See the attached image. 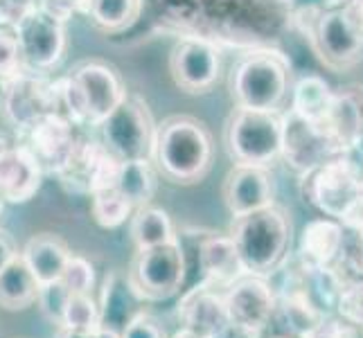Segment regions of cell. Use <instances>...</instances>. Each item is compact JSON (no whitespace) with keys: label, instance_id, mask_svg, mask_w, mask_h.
Masks as SVG:
<instances>
[{"label":"cell","instance_id":"cell-31","mask_svg":"<svg viewBox=\"0 0 363 338\" xmlns=\"http://www.w3.org/2000/svg\"><path fill=\"white\" fill-rule=\"evenodd\" d=\"M59 327H68L77 332H93L95 327H99V311L91 293H70L64 311V320H61Z\"/></svg>","mask_w":363,"mask_h":338},{"label":"cell","instance_id":"cell-33","mask_svg":"<svg viewBox=\"0 0 363 338\" xmlns=\"http://www.w3.org/2000/svg\"><path fill=\"white\" fill-rule=\"evenodd\" d=\"M59 280L70 293H91L95 284V269L86 257L70 253Z\"/></svg>","mask_w":363,"mask_h":338},{"label":"cell","instance_id":"cell-16","mask_svg":"<svg viewBox=\"0 0 363 338\" xmlns=\"http://www.w3.org/2000/svg\"><path fill=\"white\" fill-rule=\"evenodd\" d=\"M21 133H25L23 147L39 162L43 174H55V176L66 167L79 142V137L74 135V124L64 113H50Z\"/></svg>","mask_w":363,"mask_h":338},{"label":"cell","instance_id":"cell-40","mask_svg":"<svg viewBox=\"0 0 363 338\" xmlns=\"http://www.w3.org/2000/svg\"><path fill=\"white\" fill-rule=\"evenodd\" d=\"M89 338H120V334L106 327H95L93 332H89Z\"/></svg>","mask_w":363,"mask_h":338},{"label":"cell","instance_id":"cell-3","mask_svg":"<svg viewBox=\"0 0 363 338\" xmlns=\"http://www.w3.org/2000/svg\"><path fill=\"white\" fill-rule=\"evenodd\" d=\"M230 237L240 253L244 271L267 278L286 257L291 242V221L273 203L264 210L250 212L246 217H237Z\"/></svg>","mask_w":363,"mask_h":338},{"label":"cell","instance_id":"cell-1","mask_svg":"<svg viewBox=\"0 0 363 338\" xmlns=\"http://www.w3.org/2000/svg\"><path fill=\"white\" fill-rule=\"evenodd\" d=\"M152 160L172 183H199L212 165V137L199 120L174 116L158 124Z\"/></svg>","mask_w":363,"mask_h":338},{"label":"cell","instance_id":"cell-38","mask_svg":"<svg viewBox=\"0 0 363 338\" xmlns=\"http://www.w3.org/2000/svg\"><path fill=\"white\" fill-rule=\"evenodd\" d=\"M341 225L350 232H357L363 237V192L347 205V210L341 215Z\"/></svg>","mask_w":363,"mask_h":338},{"label":"cell","instance_id":"cell-30","mask_svg":"<svg viewBox=\"0 0 363 338\" xmlns=\"http://www.w3.org/2000/svg\"><path fill=\"white\" fill-rule=\"evenodd\" d=\"M133 205L124 198L116 187H104L91 194V212L99 228L116 230L122 223H127L133 215Z\"/></svg>","mask_w":363,"mask_h":338},{"label":"cell","instance_id":"cell-25","mask_svg":"<svg viewBox=\"0 0 363 338\" xmlns=\"http://www.w3.org/2000/svg\"><path fill=\"white\" fill-rule=\"evenodd\" d=\"M39 282L18 255L0 271V309L3 311H25L36 305Z\"/></svg>","mask_w":363,"mask_h":338},{"label":"cell","instance_id":"cell-27","mask_svg":"<svg viewBox=\"0 0 363 338\" xmlns=\"http://www.w3.org/2000/svg\"><path fill=\"white\" fill-rule=\"evenodd\" d=\"M113 187L133 208L149 205V201L156 194V171L152 167V160L120 162V171Z\"/></svg>","mask_w":363,"mask_h":338},{"label":"cell","instance_id":"cell-17","mask_svg":"<svg viewBox=\"0 0 363 338\" xmlns=\"http://www.w3.org/2000/svg\"><path fill=\"white\" fill-rule=\"evenodd\" d=\"M223 291L215 284L199 282L187 289L177 307V316L183 327L196 332L203 338H221L230 332V320L226 311Z\"/></svg>","mask_w":363,"mask_h":338},{"label":"cell","instance_id":"cell-35","mask_svg":"<svg viewBox=\"0 0 363 338\" xmlns=\"http://www.w3.org/2000/svg\"><path fill=\"white\" fill-rule=\"evenodd\" d=\"M21 70L25 68H23L14 25L0 23V81L14 77Z\"/></svg>","mask_w":363,"mask_h":338},{"label":"cell","instance_id":"cell-26","mask_svg":"<svg viewBox=\"0 0 363 338\" xmlns=\"http://www.w3.org/2000/svg\"><path fill=\"white\" fill-rule=\"evenodd\" d=\"M334 99V91L330 89V84L325 81L318 74H305L300 77L294 89H291V108L298 118H303L307 122L320 124L325 122Z\"/></svg>","mask_w":363,"mask_h":338},{"label":"cell","instance_id":"cell-28","mask_svg":"<svg viewBox=\"0 0 363 338\" xmlns=\"http://www.w3.org/2000/svg\"><path fill=\"white\" fill-rule=\"evenodd\" d=\"M131 240L138 250L152 248L160 244H169L177 240L172 219L165 210L154 205L135 208L131 215Z\"/></svg>","mask_w":363,"mask_h":338},{"label":"cell","instance_id":"cell-34","mask_svg":"<svg viewBox=\"0 0 363 338\" xmlns=\"http://www.w3.org/2000/svg\"><path fill=\"white\" fill-rule=\"evenodd\" d=\"M334 314H339L341 318L363 327V278L343 282L341 293L336 298Z\"/></svg>","mask_w":363,"mask_h":338},{"label":"cell","instance_id":"cell-18","mask_svg":"<svg viewBox=\"0 0 363 338\" xmlns=\"http://www.w3.org/2000/svg\"><path fill=\"white\" fill-rule=\"evenodd\" d=\"M223 203L233 219L273 205V181L267 167L235 165L223 181Z\"/></svg>","mask_w":363,"mask_h":338},{"label":"cell","instance_id":"cell-45","mask_svg":"<svg viewBox=\"0 0 363 338\" xmlns=\"http://www.w3.org/2000/svg\"><path fill=\"white\" fill-rule=\"evenodd\" d=\"M3 203H5V201H3V198H0V212H3Z\"/></svg>","mask_w":363,"mask_h":338},{"label":"cell","instance_id":"cell-14","mask_svg":"<svg viewBox=\"0 0 363 338\" xmlns=\"http://www.w3.org/2000/svg\"><path fill=\"white\" fill-rule=\"evenodd\" d=\"M120 162L108 152L104 142L97 140H79L72 156L68 158L66 167L57 176L61 185L77 194H93L104 187H113Z\"/></svg>","mask_w":363,"mask_h":338},{"label":"cell","instance_id":"cell-4","mask_svg":"<svg viewBox=\"0 0 363 338\" xmlns=\"http://www.w3.org/2000/svg\"><path fill=\"white\" fill-rule=\"evenodd\" d=\"M291 25L307 36L311 50L330 70L343 72L363 61V39L341 9H296Z\"/></svg>","mask_w":363,"mask_h":338},{"label":"cell","instance_id":"cell-19","mask_svg":"<svg viewBox=\"0 0 363 338\" xmlns=\"http://www.w3.org/2000/svg\"><path fill=\"white\" fill-rule=\"evenodd\" d=\"M43 169L23 145L0 152V198L5 203H28L41 190Z\"/></svg>","mask_w":363,"mask_h":338},{"label":"cell","instance_id":"cell-24","mask_svg":"<svg viewBox=\"0 0 363 338\" xmlns=\"http://www.w3.org/2000/svg\"><path fill=\"white\" fill-rule=\"evenodd\" d=\"M21 257L32 271L36 282L48 284V282H57L61 278L66 261L70 257V250L66 242L59 240L57 235L41 232V235H34L32 240H28V244L21 250Z\"/></svg>","mask_w":363,"mask_h":338},{"label":"cell","instance_id":"cell-36","mask_svg":"<svg viewBox=\"0 0 363 338\" xmlns=\"http://www.w3.org/2000/svg\"><path fill=\"white\" fill-rule=\"evenodd\" d=\"M298 338H363V327L341 318L339 314H330Z\"/></svg>","mask_w":363,"mask_h":338},{"label":"cell","instance_id":"cell-5","mask_svg":"<svg viewBox=\"0 0 363 338\" xmlns=\"http://www.w3.org/2000/svg\"><path fill=\"white\" fill-rule=\"evenodd\" d=\"M237 108L278 113L289 95V64L278 52H253L240 59L230 74Z\"/></svg>","mask_w":363,"mask_h":338},{"label":"cell","instance_id":"cell-22","mask_svg":"<svg viewBox=\"0 0 363 338\" xmlns=\"http://www.w3.org/2000/svg\"><path fill=\"white\" fill-rule=\"evenodd\" d=\"M320 127L343 154L363 133V86L352 84L334 91L330 113Z\"/></svg>","mask_w":363,"mask_h":338},{"label":"cell","instance_id":"cell-23","mask_svg":"<svg viewBox=\"0 0 363 338\" xmlns=\"http://www.w3.org/2000/svg\"><path fill=\"white\" fill-rule=\"evenodd\" d=\"M140 305L143 303L133 293L127 275L120 271L106 273V278L102 282V293H99V303H97L99 327L122 334V329L127 327L129 320L143 311Z\"/></svg>","mask_w":363,"mask_h":338},{"label":"cell","instance_id":"cell-10","mask_svg":"<svg viewBox=\"0 0 363 338\" xmlns=\"http://www.w3.org/2000/svg\"><path fill=\"white\" fill-rule=\"evenodd\" d=\"M303 196L323 217L339 221L347 205L363 192V183L343 156H336L303 176Z\"/></svg>","mask_w":363,"mask_h":338},{"label":"cell","instance_id":"cell-43","mask_svg":"<svg viewBox=\"0 0 363 338\" xmlns=\"http://www.w3.org/2000/svg\"><path fill=\"white\" fill-rule=\"evenodd\" d=\"M347 0H320V7L323 9H341Z\"/></svg>","mask_w":363,"mask_h":338},{"label":"cell","instance_id":"cell-8","mask_svg":"<svg viewBox=\"0 0 363 338\" xmlns=\"http://www.w3.org/2000/svg\"><path fill=\"white\" fill-rule=\"evenodd\" d=\"M104 145L118 160H152L156 142V122L143 97L129 95L99 124Z\"/></svg>","mask_w":363,"mask_h":338},{"label":"cell","instance_id":"cell-37","mask_svg":"<svg viewBox=\"0 0 363 338\" xmlns=\"http://www.w3.org/2000/svg\"><path fill=\"white\" fill-rule=\"evenodd\" d=\"M120 338H169V336H167L165 327H162L158 318L140 311V314H135L129 320L127 327L122 329Z\"/></svg>","mask_w":363,"mask_h":338},{"label":"cell","instance_id":"cell-11","mask_svg":"<svg viewBox=\"0 0 363 338\" xmlns=\"http://www.w3.org/2000/svg\"><path fill=\"white\" fill-rule=\"evenodd\" d=\"M59 91H55V86H50L30 70H21L3 81L0 108H3L5 120L18 131L30 129L50 113H59Z\"/></svg>","mask_w":363,"mask_h":338},{"label":"cell","instance_id":"cell-32","mask_svg":"<svg viewBox=\"0 0 363 338\" xmlns=\"http://www.w3.org/2000/svg\"><path fill=\"white\" fill-rule=\"evenodd\" d=\"M68 298H70V291L66 289L64 284H61V280H57V282L39 284L36 305H39L43 318L59 327L61 320H64V311H66V305H68Z\"/></svg>","mask_w":363,"mask_h":338},{"label":"cell","instance_id":"cell-2","mask_svg":"<svg viewBox=\"0 0 363 338\" xmlns=\"http://www.w3.org/2000/svg\"><path fill=\"white\" fill-rule=\"evenodd\" d=\"M124 97L127 91L118 72L99 61L77 66L70 77L61 81L59 89V99L66 106V118L72 124L82 122L91 127H99L122 104Z\"/></svg>","mask_w":363,"mask_h":338},{"label":"cell","instance_id":"cell-12","mask_svg":"<svg viewBox=\"0 0 363 338\" xmlns=\"http://www.w3.org/2000/svg\"><path fill=\"white\" fill-rule=\"evenodd\" d=\"M280 122H282L280 158L286 162V167L300 174V176L320 167L323 162L341 156L339 147L332 142V137L318 124L298 118L294 111L282 113Z\"/></svg>","mask_w":363,"mask_h":338},{"label":"cell","instance_id":"cell-39","mask_svg":"<svg viewBox=\"0 0 363 338\" xmlns=\"http://www.w3.org/2000/svg\"><path fill=\"white\" fill-rule=\"evenodd\" d=\"M18 255H21V250L16 246L14 235L5 228H0V271H3L11 259H16Z\"/></svg>","mask_w":363,"mask_h":338},{"label":"cell","instance_id":"cell-44","mask_svg":"<svg viewBox=\"0 0 363 338\" xmlns=\"http://www.w3.org/2000/svg\"><path fill=\"white\" fill-rule=\"evenodd\" d=\"M9 145V140H7V137H3V135H0V152H3V149Z\"/></svg>","mask_w":363,"mask_h":338},{"label":"cell","instance_id":"cell-9","mask_svg":"<svg viewBox=\"0 0 363 338\" xmlns=\"http://www.w3.org/2000/svg\"><path fill=\"white\" fill-rule=\"evenodd\" d=\"M23 68L30 72H45L55 68L66 52L64 21L43 7H32L14 23Z\"/></svg>","mask_w":363,"mask_h":338},{"label":"cell","instance_id":"cell-6","mask_svg":"<svg viewBox=\"0 0 363 338\" xmlns=\"http://www.w3.org/2000/svg\"><path fill=\"white\" fill-rule=\"evenodd\" d=\"M187 278V255L179 237L169 244L138 250L127 280L140 303H162L181 291Z\"/></svg>","mask_w":363,"mask_h":338},{"label":"cell","instance_id":"cell-21","mask_svg":"<svg viewBox=\"0 0 363 338\" xmlns=\"http://www.w3.org/2000/svg\"><path fill=\"white\" fill-rule=\"evenodd\" d=\"M196 264L201 271V280L219 286V289H228L246 273L230 235L203 237L196 248Z\"/></svg>","mask_w":363,"mask_h":338},{"label":"cell","instance_id":"cell-13","mask_svg":"<svg viewBox=\"0 0 363 338\" xmlns=\"http://www.w3.org/2000/svg\"><path fill=\"white\" fill-rule=\"evenodd\" d=\"M223 300H226L230 329L244 334L246 338H257L275 309V293L269 280L250 273L235 280L223 291Z\"/></svg>","mask_w":363,"mask_h":338},{"label":"cell","instance_id":"cell-29","mask_svg":"<svg viewBox=\"0 0 363 338\" xmlns=\"http://www.w3.org/2000/svg\"><path fill=\"white\" fill-rule=\"evenodd\" d=\"M143 0H86V14L104 30H124L138 18Z\"/></svg>","mask_w":363,"mask_h":338},{"label":"cell","instance_id":"cell-15","mask_svg":"<svg viewBox=\"0 0 363 338\" xmlns=\"http://www.w3.org/2000/svg\"><path fill=\"white\" fill-rule=\"evenodd\" d=\"M221 57L217 45L203 36H187L174 45L169 72L174 84L185 93H206L219 79Z\"/></svg>","mask_w":363,"mask_h":338},{"label":"cell","instance_id":"cell-42","mask_svg":"<svg viewBox=\"0 0 363 338\" xmlns=\"http://www.w3.org/2000/svg\"><path fill=\"white\" fill-rule=\"evenodd\" d=\"M169 338H203V336H199L196 332H192V329H187V327H181V329H177L174 332Z\"/></svg>","mask_w":363,"mask_h":338},{"label":"cell","instance_id":"cell-7","mask_svg":"<svg viewBox=\"0 0 363 338\" xmlns=\"http://www.w3.org/2000/svg\"><path fill=\"white\" fill-rule=\"evenodd\" d=\"M226 149L235 165L269 167L282 152V122L278 113L235 108L226 124Z\"/></svg>","mask_w":363,"mask_h":338},{"label":"cell","instance_id":"cell-20","mask_svg":"<svg viewBox=\"0 0 363 338\" xmlns=\"http://www.w3.org/2000/svg\"><path fill=\"white\" fill-rule=\"evenodd\" d=\"M345 228L332 217L311 219L303 225L298 237L296 259L305 269H330L341 255Z\"/></svg>","mask_w":363,"mask_h":338},{"label":"cell","instance_id":"cell-41","mask_svg":"<svg viewBox=\"0 0 363 338\" xmlns=\"http://www.w3.org/2000/svg\"><path fill=\"white\" fill-rule=\"evenodd\" d=\"M57 338H89V332H77V329H68V327H59Z\"/></svg>","mask_w":363,"mask_h":338}]
</instances>
